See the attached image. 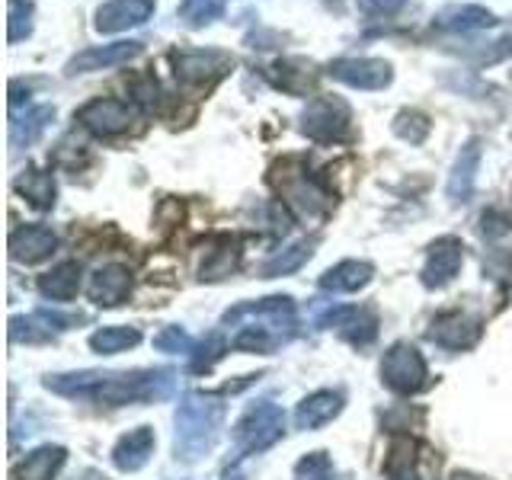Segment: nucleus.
Segmentation results:
<instances>
[{"label":"nucleus","instance_id":"8","mask_svg":"<svg viewBox=\"0 0 512 480\" xmlns=\"http://www.w3.org/2000/svg\"><path fill=\"white\" fill-rule=\"evenodd\" d=\"M429 368L423 352L410 343H394L381 359V381L388 384L394 394H416L426 388Z\"/></svg>","mask_w":512,"mask_h":480},{"label":"nucleus","instance_id":"15","mask_svg":"<svg viewBox=\"0 0 512 480\" xmlns=\"http://www.w3.org/2000/svg\"><path fill=\"white\" fill-rule=\"evenodd\" d=\"M461 263H464V244H461V240L458 237H439L426 253L423 285L426 288H445L461 272Z\"/></svg>","mask_w":512,"mask_h":480},{"label":"nucleus","instance_id":"23","mask_svg":"<svg viewBox=\"0 0 512 480\" xmlns=\"http://www.w3.org/2000/svg\"><path fill=\"white\" fill-rule=\"evenodd\" d=\"M343 410V394L340 391H314L311 397H304L295 410V426L298 429H320L330 420H336Z\"/></svg>","mask_w":512,"mask_h":480},{"label":"nucleus","instance_id":"14","mask_svg":"<svg viewBox=\"0 0 512 480\" xmlns=\"http://www.w3.org/2000/svg\"><path fill=\"white\" fill-rule=\"evenodd\" d=\"M77 320L80 317H74V314H58V311L39 308L29 317L10 320V340L13 343H45V340H55V336L64 333L68 327H74Z\"/></svg>","mask_w":512,"mask_h":480},{"label":"nucleus","instance_id":"35","mask_svg":"<svg viewBox=\"0 0 512 480\" xmlns=\"http://www.w3.org/2000/svg\"><path fill=\"white\" fill-rule=\"evenodd\" d=\"M295 480H349L340 477L327 452H311L295 464Z\"/></svg>","mask_w":512,"mask_h":480},{"label":"nucleus","instance_id":"25","mask_svg":"<svg viewBox=\"0 0 512 480\" xmlns=\"http://www.w3.org/2000/svg\"><path fill=\"white\" fill-rule=\"evenodd\" d=\"M375 276V269L372 263H365V260H343V263H336L333 269H327L324 276H320V288H327V292H359V288H365L368 282H372Z\"/></svg>","mask_w":512,"mask_h":480},{"label":"nucleus","instance_id":"26","mask_svg":"<svg viewBox=\"0 0 512 480\" xmlns=\"http://www.w3.org/2000/svg\"><path fill=\"white\" fill-rule=\"evenodd\" d=\"M64 461H68V452H64L61 445H42L23 458L20 468L13 471V477L16 480H52L64 468Z\"/></svg>","mask_w":512,"mask_h":480},{"label":"nucleus","instance_id":"11","mask_svg":"<svg viewBox=\"0 0 512 480\" xmlns=\"http://www.w3.org/2000/svg\"><path fill=\"white\" fill-rule=\"evenodd\" d=\"M317 327H330L343 336L352 346H368L378 336V317L368 308H356V304H333L330 311L317 317Z\"/></svg>","mask_w":512,"mask_h":480},{"label":"nucleus","instance_id":"39","mask_svg":"<svg viewBox=\"0 0 512 480\" xmlns=\"http://www.w3.org/2000/svg\"><path fill=\"white\" fill-rule=\"evenodd\" d=\"M157 96H160V87H157V80H154L151 74H148V77H141V80H135V84H132V103H135L138 109H154Z\"/></svg>","mask_w":512,"mask_h":480},{"label":"nucleus","instance_id":"27","mask_svg":"<svg viewBox=\"0 0 512 480\" xmlns=\"http://www.w3.org/2000/svg\"><path fill=\"white\" fill-rule=\"evenodd\" d=\"M80 276H84V269H80L77 260L58 263L52 272H45L39 279V295L48 301H71L80 292Z\"/></svg>","mask_w":512,"mask_h":480},{"label":"nucleus","instance_id":"40","mask_svg":"<svg viewBox=\"0 0 512 480\" xmlns=\"http://www.w3.org/2000/svg\"><path fill=\"white\" fill-rule=\"evenodd\" d=\"M404 4H407V0H356V7L365 16H394Z\"/></svg>","mask_w":512,"mask_h":480},{"label":"nucleus","instance_id":"41","mask_svg":"<svg viewBox=\"0 0 512 480\" xmlns=\"http://www.w3.org/2000/svg\"><path fill=\"white\" fill-rule=\"evenodd\" d=\"M391 480H420V477H416L410 468H404V471H391Z\"/></svg>","mask_w":512,"mask_h":480},{"label":"nucleus","instance_id":"37","mask_svg":"<svg viewBox=\"0 0 512 480\" xmlns=\"http://www.w3.org/2000/svg\"><path fill=\"white\" fill-rule=\"evenodd\" d=\"M196 340L183 330V327H164L154 336V349L160 352H173V356H192L196 352Z\"/></svg>","mask_w":512,"mask_h":480},{"label":"nucleus","instance_id":"20","mask_svg":"<svg viewBox=\"0 0 512 480\" xmlns=\"http://www.w3.org/2000/svg\"><path fill=\"white\" fill-rule=\"evenodd\" d=\"M128 292H132V272H128V266L109 263L90 276V298L100 304V308H116V304L125 301Z\"/></svg>","mask_w":512,"mask_h":480},{"label":"nucleus","instance_id":"42","mask_svg":"<svg viewBox=\"0 0 512 480\" xmlns=\"http://www.w3.org/2000/svg\"><path fill=\"white\" fill-rule=\"evenodd\" d=\"M509 135H512V132H509Z\"/></svg>","mask_w":512,"mask_h":480},{"label":"nucleus","instance_id":"17","mask_svg":"<svg viewBox=\"0 0 512 480\" xmlns=\"http://www.w3.org/2000/svg\"><path fill=\"white\" fill-rule=\"evenodd\" d=\"M58 237L48 224H23L10 234V256L16 263H42L55 253Z\"/></svg>","mask_w":512,"mask_h":480},{"label":"nucleus","instance_id":"32","mask_svg":"<svg viewBox=\"0 0 512 480\" xmlns=\"http://www.w3.org/2000/svg\"><path fill=\"white\" fill-rule=\"evenodd\" d=\"M228 7V0H183L180 4V20L189 29H202L208 23H215L218 16Z\"/></svg>","mask_w":512,"mask_h":480},{"label":"nucleus","instance_id":"6","mask_svg":"<svg viewBox=\"0 0 512 480\" xmlns=\"http://www.w3.org/2000/svg\"><path fill=\"white\" fill-rule=\"evenodd\" d=\"M301 132L317 144H340L352 135V109L340 96H317L301 112Z\"/></svg>","mask_w":512,"mask_h":480},{"label":"nucleus","instance_id":"2","mask_svg":"<svg viewBox=\"0 0 512 480\" xmlns=\"http://www.w3.org/2000/svg\"><path fill=\"white\" fill-rule=\"evenodd\" d=\"M224 423V404L212 394H186L176 407V458L199 461L215 448Z\"/></svg>","mask_w":512,"mask_h":480},{"label":"nucleus","instance_id":"24","mask_svg":"<svg viewBox=\"0 0 512 480\" xmlns=\"http://www.w3.org/2000/svg\"><path fill=\"white\" fill-rule=\"evenodd\" d=\"M55 122V106H29L23 116H16L13 112V119H10V144L13 148H32L42 135H45V128Z\"/></svg>","mask_w":512,"mask_h":480},{"label":"nucleus","instance_id":"9","mask_svg":"<svg viewBox=\"0 0 512 480\" xmlns=\"http://www.w3.org/2000/svg\"><path fill=\"white\" fill-rule=\"evenodd\" d=\"M135 109H138L135 103L112 100V96H96V100L84 103L74 112V122H80L96 138H112V135H122L132 128V122L138 116Z\"/></svg>","mask_w":512,"mask_h":480},{"label":"nucleus","instance_id":"12","mask_svg":"<svg viewBox=\"0 0 512 480\" xmlns=\"http://www.w3.org/2000/svg\"><path fill=\"white\" fill-rule=\"evenodd\" d=\"M141 52H144V45L138 39L93 45V48H84V52H77L74 58H68V64H64V74L77 77V74L109 71V68H119V64H128L132 58H138Z\"/></svg>","mask_w":512,"mask_h":480},{"label":"nucleus","instance_id":"36","mask_svg":"<svg viewBox=\"0 0 512 480\" xmlns=\"http://www.w3.org/2000/svg\"><path fill=\"white\" fill-rule=\"evenodd\" d=\"M228 349H231V343L224 340L221 333H208L205 340L196 346V352L189 356L192 359V372H208V368H212Z\"/></svg>","mask_w":512,"mask_h":480},{"label":"nucleus","instance_id":"22","mask_svg":"<svg viewBox=\"0 0 512 480\" xmlns=\"http://www.w3.org/2000/svg\"><path fill=\"white\" fill-rule=\"evenodd\" d=\"M266 77L272 80V87L292 96H304L314 87V64L304 58H282L276 64H269Z\"/></svg>","mask_w":512,"mask_h":480},{"label":"nucleus","instance_id":"21","mask_svg":"<svg viewBox=\"0 0 512 480\" xmlns=\"http://www.w3.org/2000/svg\"><path fill=\"white\" fill-rule=\"evenodd\" d=\"M436 29L442 32H477V29H490L500 20L496 13H490L487 7H477V4H448L436 13Z\"/></svg>","mask_w":512,"mask_h":480},{"label":"nucleus","instance_id":"31","mask_svg":"<svg viewBox=\"0 0 512 480\" xmlns=\"http://www.w3.org/2000/svg\"><path fill=\"white\" fill-rule=\"evenodd\" d=\"M36 26V4L32 0H7V42L16 45L32 36Z\"/></svg>","mask_w":512,"mask_h":480},{"label":"nucleus","instance_id":"33","mask_svg":"<svg viewBox=\"0 0 512 480\" xmlns=\"http://www.w3.org/2000/svg\"><path fill=\"white\" fill-rule=\"evenodd\" d=\"M394 135L397 138H404L410 144H423L426 135H429V119L423 116V112H416V109H400L397 116H394Z\"/></svg>","mask_w":512,"mask_h":480},{"label":"nucleus","instance_id":"1","mask_svg":"<svg viewBox=\"0 0 512 480\" xmlns=\"http://www.w3.org/2000/svg\"><path fill=\"white\" fill-rule=\"evenodd\" d=\"M45 388L61 397H80L109 407H125V404H151V400L170 397L176 388V375L170 368H148V372H71V375H48Z\"/></svg>","mask_w":512,"mask_h":480},{"label":"nucleus","instance_id":"19","mask_svg":"<svg viewBox=\"0 0 512 480\" xmlns=\"http://www.w3.org/2000/svg\"><path fill=\"white\" fill-rule=\"evenodd\" d=\"M480 157H484V148H480V138H471L455 157V167L448 173V199L452 202H468L474 196V183H477V167Z\"/></svg>","mask_w":512,"mask_h":480},{"label":"nucleus","instance_id":"34","mask_svg":"<svg viewBox=\"0 0 512 480\" xmlns=\"http://www.w3.org/2000/svg\"><path fill=\"white\" fill-rule=\"evenodd\" d=\"M240 260V250H237V240L234 237H224V244L212 253V260L202 263V279H224L231 276V269Z\"/></svg>","mask_w":512,"mask_h":480},{"label":"nucleus","instance_id":"5","mask_svg":"<svg viewBox=\"0 0 512 480\" xmlns=\"http://www.w3.org/2000/svg\"><path fill=\"white\" fill-rule=\"evenodd\" d=\"M272 183H276L282 202L292 208L298 218H320L330 208V192L320 186V180L304 170L301 164H285L272 173Z\"/></svg>","mask_w":512,"mask_h":480},{"label":"nucleus","instance_id":"16","mask_svg":"<svg viewBox=\"0 0 512 480\" xmlns=\"http://www.w3.org/2000/svg\"><path fill=\"white\" fill-rule=\"evenodd\" d=\"M426 336L436 346L452 349V352L471 349L480 340V320L471 314H461V311H448V314H439L436 320H432Z\"/></svg>","mask_w":512,"mask_h":480},{"label":"nucleus","instance_id":"29","mask_svg":"<svg viewBox=\"0 0 512 480\" xmlns=\"http://www.w3.org/2000/svg\"><path fill=\"white\" fill-rule=\"evenodd\" d=\"M141 343L138 327H103L90 336V349L100 352V356H116V352H125Z\"/></svg>","mask_w":512,"mask_h":480},{"label":"nucleus","instance_id":"18","mask_svg":"<svg viewBox=\"0 0 512 480\" xmlns=\"http://www.w3.org/2000/svg\"><path fill=\"white\" fill-rule=\"evenodd\" d=\"M154 445H157L154 429L151 426H138L132 432H125V436L116 442V448H112V464H116V468L125 471V474H135L151 461Z\"/></svg>","mask_w":512,"mask_h":480},{"label":"nucleus","instance_id":"38","mask_svg":"<svg viewBox=\"0 0 512 480\" xmlns=\"http://www.w3.org/2000/svg\"><path fill=\"white\" fill-rule=\"evenodd\" d=\"M480 234H484L487 240H500L512 231V218L503 212V208H487L484 215H480Z\"/></svg>","mask_w":512,"mask_h":480},{"label":"nucleus","instance_id":"4","mask_svg":"<svg viewBox=\"0 0 512 480\" xmlns=\"http://www.w3.org/2000/svg\"><path fill=\"white\" fill-rule=\"evenodd\" d=\"M266 327L279 336V340H292L298 317H295V301L288 295H272V298H260V301H240L231 311H224L221 327Z\"/></svg>","mask_w":512,"mask_h":480},{"label":"nucleus","instance_id":"13","mask_svg":"<svg viewBox=\"0 0 512 480\" xmlns=\"http://www.w3.org/2000/svg\"><path fill=\"white\" fill-rule=\"evenodd\" d=\"M154 10H157L154 0H106V4L96 10V32L116 36V32L144 26L154 16Z\"/></svg>","mask_w":512,"mask_h":480},{"label":"nucleus","instance_id":"3","mask_svg":"<svg viewBox=\"0 0 512 480\" xmlns=\"http://www.w3.org/2000/svg\"><path fill=\"white\" fill-rule=\"evenodd\" d=\"M285 432V413L272 400H256L250 404L240 420L234 423V452H231V468L250 455H260L272 448Z\"/></svg>","mask_w":512,"mask_h":480},{"label":"nucleus","instance_id":"10","mask_svg":"<svg viewBox=\"0 0 512 480\" xmlns=\"http://www.w3.org/2000/svg\"><path fill=\"white\" fill-rule=\"evenodd\" d=\"M327 74L352 90H384L394 80L391 61L381 58H336L327 64Z\"/></svg>","mask_w":512,"mask_h":480},{"label":"nucleus","instance_id":"30","mask_svg":"<svg viewBox=\"0 0 512 480\" xmlns=\"http://www.w3.org/2000/svg\"><path fill=\"white\" fill-rule=\"evenodd\" d=\"M311 244L308 240H301V244H295V247H285V250H279L276 256H269V260L263 263V279H276V276H288V272H295V269H301L304 263L311 260Z\"/></svg>","mask_w":512,"mask_h":480},{"label":"nucleus","instance_id":"28","mask_svg":"<svg viewBox=\"0 0 512 480\" xmlns=\"http://www.w3.org/2000/svg\"><path fill=\"white\" fill-rule=\"evenodd\" d=\"M16 192L32 205L39 208V212H48V208L55 205V196H58V186H55V176L45 173V170H36L29 167L20 180H16Z\"/></svg>","mask_w":512,"mask_h":480},{"label":"nucleus","instance_id":"7","mask_svg":"<svg viewBox=\"0 0 512 480\" xmlns=\"http://www.w3.org/2000/svg\"><path fill=\"white\" fill-rule=\"evenodd\" d=\"M173 74L186 87H212L234 68V58L221 48H180L170 55Z\"/></svg>","mask_w":512,"mask_h":480}]
</instances>
